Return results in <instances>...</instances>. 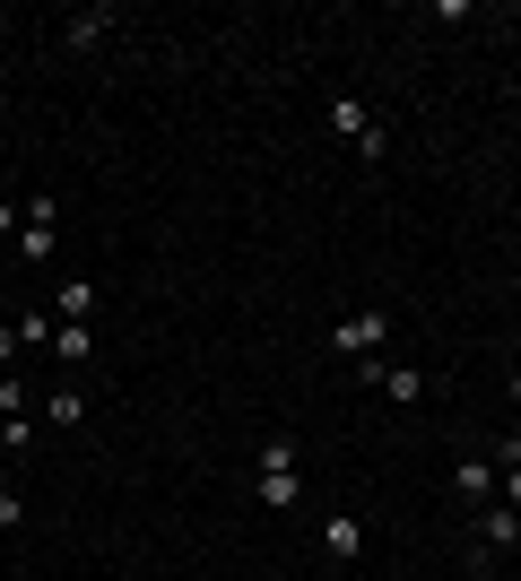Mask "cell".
I'll list each match as a JSON object with an SVG mask.
<instances>
[{
	"label": "cell",
	"mask_w": 521,
	"mask_h": 581,
	"mask_svg": "<svg viewBox=\"0 0 521 581\" xmlns=\"http://www.w3.org/2000/svg\"><path fill=\"white\" fill-rule=\"evenodd\" d=\"M331 121H339L366 156H383V130H374V114H366V96H331Z\"/></svg>",
	"instance_id": "cell-1"
},
{
	"label": "cell",
	"mask_w": 521,
	"mask_h": 581,
	"mask_svg": "<svg viewBox=\"0 0 521 581\" xmlns=\"http://www.w3.org/2000/svg\"><path fill=\"white\" fill-rule=\"evenodd\" d=\"M322 547H331L339 565H357V556H366V521H357V512H331V521H322Z\"/></svg>",
	"instance_id": "cell-2"
},
{
	"label": "cell",
	"mask_w": 521,
	"mask_h": 581,
	"mask_svg": "<svg viewBox=\"0 0 521 581\" xmlns=\"http://www.w3.org/2000/svg\"><path fill=\"white\" fill-rule=\"evenodd\" d=\"M53 252V200H26V234H18V260H44Z\"/></svg>",
	"instance_id": "cell-3"
},
{
	"label": "cell",
	"mask_w": 521,
	"mask_h": 581,
	"mask_svg": "<svg viewBox=\"0 0 521 581\" xmlns=\"http://www.w3.org/2000/svg\"><path fill=\"white\" fill-rule=\"evenodd\" d=\"M374 339H383V313H348V322L331 330V348H348V356H366Z\"/></svg>",
	"instance_id": "cell-4"
},
{
	"label": "cell",
	"mask_w": 521,
	"mask_h": 581,
	"mask_svg": "<svg viewBox=\"0 0 521 581\" xmlns=\"http://www.w3.org/2000/svg\"><path fill=\"white\" fill-rule=\"evenodd\" d=\"M478 538H487V547H513V538H521V512H513V503H478Z\"/></svg>",
	"instance_id": "cell-5"
},
{
	"label": "cell",
	"mask_w": 521,
	"mask_h": 581,
	"mask_svg": "<svg viewBox=\"0 0 521 581\" xmlns=\"http://www.w3.org/2000/svg\"><path fill=\"white\" fill-rule=\"evenodd\" d=\"M296 495H304V477H296V468H260V503H269V512H287Z\"/></svg>",
	"instance_id": "cell-6"
},
{
	"label": "cell",
	"mask_w": 521,
	"mask_h": 581,
	"mask_svg": "<svg viewBox=\"0 0 521 581\" xmlns=\"http://www.w3.org/2000/svg\"><path fill=\"white\" fill-rule=\"evenodd\" d=\"M452 486H461L470 503H496V468H487V461H461V468H452Z\"/></svg>",
	"instance_id": "cell-7"
},
{
	"label": "cell",
	"mask_w": 521,
	"mask_h": 581,
	"mask_svg": "<svg viewBox=\"0 0 521 581\" xmlns=\"http://www.w3.org/2000/svg\"><path fill=\"white\" fill-rule=\"evenodd\" d=\"M374 391H383V399H400V408H408V399L426 391V373H400V364H374Z\"/></svg>",
	"instance_id": "cell-8"
},
{
	"label": "cell",
	"mask_w": 521,
	"mask_h": 581,
	"mask_svg": "<svg viewBox=\"0 0 521 581\" xmlns=\"http://www.w3.org/2000/svg\"><path fill=\"white\" fill-rule=\"evenodd\" d=\"M53 313H61V322H88V313H96V287H88V278H70V287L53 295Z\"/></svg>",
	"instance_id": "cell-9"
},
{
	"label": "cell",
	"mask_w": 521,
	"mask_h": 581,
	"mask_svg": "<svg viewBox=\"0 0 521 581\" xmlns=\"http://www.w3.org/2000/svg\"><path fill=\"white\" fill-rule=\"evenodd\" d=\"M105 26H114V18H105V9H79V18H70V26H61V35H70V44H79V53H88V44H105Z\"/></svg>",
	"instance_id": "cell-10"
},
{
	"label": "cell",
	"mask_w": 521,
	"mask_h": 581,
	"mask_svg": "<svg viewBox=\"0 0 521 581\" xmlns=\"http://www.w3.org/2000/svg\"><path fill=\"white\" fill-rule=\"evenodd\" d=\"M53 348H61V364H88V322H61Z\"/></svg>",
	"instance_id": "cell-11"
},
{
	"label": "cell",
	"mask_w": 521,
	"mask_h": 581,
	"mask_svg": "<svg viewBox=\"0 0 521 581\" xmlns=\"http://www.w3.org/2000/svg\"><path fill=\"white\" fill-rule=\"evenodd\" d=\"M18 521H26V503H18V495H0V530H18Z\"/></svg>",
	"instance_id": "cell-12"
},
{
	"label": "cell",
	"mask_w": 521,
	"mask_h": 581,
	"mask_svg": "<svg viewBox=\"0 0 521 581\" xmlns=\"http://www.w3.org/2000/svg\"><path fill=\"white\" fill-rule=\"evenodd\" d=\"M513 356H521V348H513ZM513 399H521V373H513Z\"/></svg>",
	"instance_id": "cell-13"
}]
</instances>
